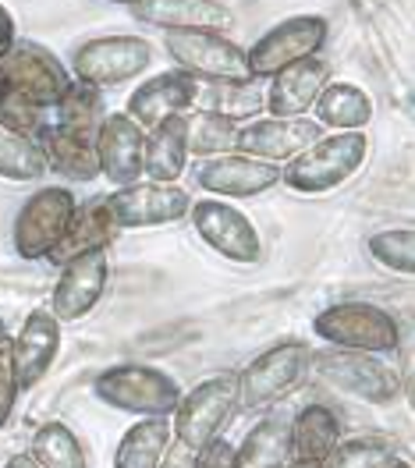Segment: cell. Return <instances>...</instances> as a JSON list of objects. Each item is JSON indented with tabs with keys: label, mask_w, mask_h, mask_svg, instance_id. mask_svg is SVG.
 <instances>
[{
	"label": "cell",
	"mask_w": 415,
	"mask_h": 468,
	"mask_svg": "<svg viewBox=\"0 0 415 468\" xmlns=\"http://www.w3.org/2000/svg\"><path fill=\"white\" fill-rule=\"evenodd\" d=\"M60 355V320L50 309H32L15 341H7V362L18 390L39 387Z\"/></svg>",
	"instance_id": "obj_15"
},
{
	"label": "cell",
	"mask_w": 415,
	"mask_h": 468,
	"mask_svg": "<svg viewBox=\"0 0 415 468\" xmlns=\"http://www.w3.org/2000/svg\"><path fill=\"white\" fill-rule=\"evenodd\" d=\"M96 160H100V177H107L114 188L143 181V146H146V132L124 114H103L96 135Z\"/></svg>",
	"instance_id": "obj_18"
},
{
	"label": "cell",
	"mask_w": 415,
	"mask_h": 468,
	"mask_svg": "<svg viewBox=\"0 0 415 468\" xmlns=\"http://www.w3.org/2000/svg\"><path fill=\"white\" fill-rule=\"evenodd\" d=\"M132 15L143 26H156L164 32L181 29H209L228 32L235 26V15L220 0H139L132 4Z\"/></svg>",
	"instance_id": "obj_21"
},
{
	"label": "cell",
	"mask_w": 415,
	"mask_h": 468,
	"mask_svg": "<svg viewBox=\"0 0 415 468\" xmlns=\"http://www.w3.org/2000/svg\"><path fill=\"white\" fill-rule=\"evenodd\" d=\"M369 256L390 273H415V231L412 228H384V231L369 234L366 241Z\"/></svg>",
	"instance_id": "obj_35"
},
{
	"label": "cell",
	"mask_w": 415,
	"mask_h": 468,
	"mask_svg": "<svg viewBox=\"0 0 415 468\" xmlns=\"http://www.w3.org/2000/svg\"><path fill=\"white\" fill-rule=\"evenodd\" d=\"M330 22L324 15H292L277 26H270L249 50H245V68L252 79L267 82L273 71L288 68L302 58H316L324 50Z\"/></svg>",
	"instance_id": "obj_8"
},
{
	"label": "cell",
	"mask_w": 415,
	"mask_h": 468,
	"mask_svg": "<svg viewBox=\"0 0 415 468\" xmlns=\"http://www.w3.org/2000/svg\"><path fill=\"white\" fill-rule=\"evenodd\" d=\"M111 281V256L107 249H96L86 256H75L60 266V277L54 284V298H50V313L60 323L86 320L92 309L100 305V298L107 292Z\"/></svg>",
	"instance_id": "obj_14"
},
{
	"label": "cell",
	"mask_w": 415,
	"mask_h": 468,
	"mask_svg": "<svg viewBox=\"0 0 415 468\" xmlns=\"http://www.w3.org/2000/svg\"><path fill=\"white\" fill-rule=\"evenodd\" d=\"M188 167V143H185V114L160 121L146 132L143 146V177L175 185Z\"/></svg>",
	"instance_id": "obj_26"
},
{
	"label": "cell",
	"mask_w": 415,
	"mask_h": 468,
	"mask_svg": "<svg viewBox=\"0 0 415 468\" xmlns=\"http://www.w3.org/2000/svg\"><path fill=\"white\" fill-rule=\"evenodd\" d=\"M313 334L330 348L369 351V355H394L401 345V326L384 305L373 302H337L326 305L313 320Z\"/></svg>",
	"instance_id": "obj_4"
},
{
	"label": "cell",
	"mask_w": 415,
	"mask_h": 468,
	"mask_svg": "<svg viewBox=\"0 0 415 468\" xmlns=\"http://www.w3.org/2000/svg\"><path fill=\"white\" fill-rule=\"evenodd\" d=\"M238 409V377L217 373L209 380L196 383L192 390H181L178 409L171 411V433L178 443L199 451L203 443L224 433V426L235 419Z\"/></svg>",
	"instance_id": "obj_5"
},
{
	"label": "cell",
	"mask_w": 415,
	"mask_h": 468,
	"mask_svg": "<svg viewBox=\"0 0 415 468\" xmlns=\"http://www.w3.org/2000/svg\"><path fill=\"white\" fill-rule=\"evenodd\" d=\"M238 121L207 114V111H188L185 114V143L188 156H220V153H235Z\"/></svg>",
	"instance_id": "obj_32"
},
{
	"label": "cell",
	"mask_w": 415,
	"mask_h": 468,
	"mask_svg": "<svg viewBox=\"0 0 415 468\" xmlns=\"http://www.w3.org/2000/svg\"><path fill=\"white\" fill-rule=\"evenodd\" d=\"M369 156L366 132H330L305 146L288 164H281V185L298 196H324L341 188L362 171Z\"/></svg>",
	"instance_id": "obj_1"
},
{
	"label": "cell",
	"mask_w": 415,
	"mask_h": 468,
	"mask_svg": "<svg viewBox=\"0 0 415 468\" xmlns=\"http://www.w3.org/2000/svg\"><path fill=\"white\" fill-rule=\"evenodd\" d=\"M47 175L43 149L29 135L0 128V177L4 181H39Z\"/></svg>",
	"instance_id": "obj_33"
},
{
	"label": "cell",
	"mask_w": 415,
	"mask_h": 468,
	"mask_svg": "<svg viewBox=\"0 0 415 468\" xmlns=\"http://www.w3.org/2000/svg\"><path fill=\"white\" fill-rule=\"evenodd\" d=\"M149 64H153V43L146 36H96L75 50L71 75L75 82H86L92 89H114L139 79Z\"/></svg>",
	"instance_id": "obj_7"
},
{
	"label": "cell",
	"mask_w": 415,
	"mask_h": 468,
	"mask_svg": "<svg viewBox=\"0 0 415 468\" xmlns=\"http://www.w3.org/2000/svg\"><path fill=\"white\" fill-rule=\"evenodd\" d=\"M192 96H196V75H188L181 68L178 71H160V75L146 79L128 96L124 114L132 117L143 132H149L167 117L188 114L192 111Z\"/></svg>",
	"instance_id": "obj_19"
},
{
	"label": "cell",
	"mask_w": 415,
	"mask_h": 468,
	"mask_svg": "<svg viewBox=\"0 0 415 468\" xmlns=\"http://www.w3.org/2000/svg\"><path fill=\"white\" fill-rule=\"evenodd\" d=\"M118 238V228L107 213V203L103 196H92L86 203H75V213L68 220V228L60 234V241L50 249L47 263L64 266L75 256H86V252H96V249H111V241Z\"/></svg>",
	"instance_id": "obj_23"
},
{
	"label": "cell",
	"mask_w": 415,
	"mask_h": 468,
	"mask_svg": "<svg viewBox=\"0 0 415 468\" xmlns=\"http://www.w3.org/2000/svg\"><path fill=\"white\" fill-rule=\"evenodd\" d=\"M29 454L36 458L39 468H90L82 440L75 437V430L60 419H50L36 430Z\"/></svg>",
	"instance_id": "obj_30"
},
{
	"label": "cell",
	"mask_w": 415,
	"mask_h": 468,
	"mask_svg": "<svg viewBox=\"0 0 415 468\" xmlns=\"http://www.w3.org/2000/svg\"><path fill=\"white\" fill-rule=\"evenodd\" d=\"M0 128L36 139V135L47 128V111L29 103L26 96H18L15 89L0 86Z\"/></svg>",
	"instance_id": "obj_36"
},
{
	"label": "cell",
	"mask_w": 415,
	"mask_h": 468,
	"mask_svg": "<svg viewBox=\"0 0 415 468\" xmlns=\"http://www.w3.org/2000/svg\"><path fill=\"white\" fill-rule=\"evenodd\" d=\"M313 369L326 387L366 405H394L401 398V377L394 366H387L384 355L334 348L326 355H313Z\"/></svg>",
	"instance_id": "obj_6"
},
{
	"label": "cell",
	"mask_w": 415,
	"mask_h": 468,
	"mask_svg": "<svg viewBox=\"0 0 415 468\" xmlns=\"http://www.w3.org/2000/svg\"><path fill=\"white\" fill-rule=\"evenodd\" d=\"M380 468H412V465H409L405 458H398V454H394V458H387V462Z\"/></svg>",
	"instance_id": "obj_42"
},
{
	"label": "cell",
	"mask_w": 415,
	"mask_h": 468,
	"mask_svg": "<svg viewBox=\"0 0 415 468\" xmlns=\"http://www.w3.org/2000/svg\"><path fill=\"white\" fill-rule=\"evenodd\" d=\"M50 111L58 114L54 124L75 128V132H82V135H96L100 121L107 114V107H103V89H92V86H86V82H75V79H71V86L60 92V100Z\"/></svg>",
	"instance_id": "obj_31"
},
{
	"label": "cell",
	"mask_w": 415,
	"mask_h": 468,
	"mask_svg": "<svg viewBox=\"0 0 415 468\" xmlns=\"http://www.w3.org/2000/svg\"><path fill=\"white\" fill-rule=\"evenodd\" d=\"M18 383H15V373H11V362H7V345L0 348V430L11 422V411H15V401H18Z\"/></svg>",
	"instance_id": "obj_37"
},
{
	"label": "cell",
	"mask_w": 415,
	"mask_h": 468,
	"mask_svg": "<svg viewBox=\"0 0 415 468\" xmlns=\"http://www.w3.org/2000/svg\"><path fill=\"white\" fill-rule=\"evenodd\" d=\"M188 220L217 256H224L238 266L260 263V256H263L260 231L238 206L224 203L217 196H207V199H196L188 206Z\"/></svg>",
	"instance_id": "obj_10"
},
{
	"label": "cell",
	"mask_w": 415,
	"mask_h": 468,
	"mask_svg": "<svg viewBox=\"0 0 415 468\" xmlns=\"http://www.w3.org/2000/svg\"><path fill=\"white\" fill-rule=\"evenodd\" d=\"M0 86L15 89L18 96H26L29 103L50 111L60 100V92L71 86V71L60 64L47 47L39 43H15L4 58H0Z\"/></svg>",
	"instance_id": "obj_12"
},
{
	"label": "cell",
	"mask_w": 415,
	"mask_h": 468,
	"mask_svg": "<svg viewBox=\"0 0 415 468\" xmlns=\"http://www.w3.org/2000/svg\"><path fill=\"white\" fill-rule=\"evenodd\" d=\"M92 394L107 409L128 411V415H139V419H171V411L178 409L181 387L175 377H167L156 366L121 362V366L96 373Z\"/></svg>",
	"instance_id": "obj_2"
},
{
	"label": "cell",
	"mask_w": 415,
	"mask_h": 468,
	"mask_svg": "<svg viewBox=\"0 0 415 468\" xmlns=\"http://www.w3.org/2000/svg\"><path fill=\"white\" fill-rule=\"evenodd\" d=\"M18 43V26H15V15L7 11V4L0 0V58Z\"/></svg>",
	"instance_id": "obj_40"
},
{
	"label": "cell",
	"mask_w": 415,
	"mask_h": 468,
	"mask_svg": "<svg viewBox=\"0 0 415 468\" xmlns=\"http://www.w3.org/2000/svg\"><path fill=\"white\" fill-rule=\"evenodd\" d=\"M156 468H199V462H196V451H192V447H185V443H178V440H171Z\"/></svg>",
	"instance_id": "obj_39"
},
{
	"label": "cell",
	"mask_w": 415,
	"mask_h": 468,
	"mask_svg": "<svg viewBox=\"0 0 415 468\" xmlns=\"http://www.w3.org/2000/svg\"><path fill=\"white\" fill-rule=\"evenodd\" d=\"M75 203L79 199L64 185H47V188L32 192L26 206L18 209V217H15V228H11L15 252L22 260H47L50 249L60 241L64 228H68Z\"/></svg>",
	"instance_id": "obj_11"
},
{
	"label": "cell",
	"mask_w": 415,
	"mask_h": 468,
	"mask_svg": "<svg viewBox=\"0 0 415 468\" xmlns=\"http://www.w3.org/2000/svg\"><path fill=\"white\" fill-rule=\"evenodd\" d=\"M107 213L118 231H139V228H160V224H178L188 217L192 196L175 185L164 181H132L121 185L114 192L103 196Z\"/></svg>",
	"instance_id": "obj_9"
},
{
	"label": "cell",
	"mask_w": 415,
	"mask_h": 468,
	"mask_svg": "<svg viewBox=\"0 0 415 468\" xmlns=\"http://www.w3.org/2000/svg\"><path fill=\"white\" fill-rule=\"evenodd\" d=\"M320 128L330 132H362L373 121V96L356 82H326L313 103Z\"/></svg>",
	"instance_id": "obj_27"
},
{
	"label": "cell",
	"mask_w": 415,
	"mask_h": 468,
	"mask_svg": "<svg viewBox=\"0 0 415 468\" xmlns=\"http://www.w3.org/2000/svg\"><path fill=\"white\" fill-rule=\"evenodd\" d=\"M7 345V323H4V316H0V348Z\"/></svg>",
	"instance_id": "obj_43"
},
{
	"label": "cell",
	"mask_w": 415,
	"mask_h": 468,
	"mask_svg": "<svg viewBox=\"0 0 415 468\" xmlns=\"http://www.w3.org/2000/svg\"><path fill=\"white\" fill-rule=\"evenodd\" d=\"M175 440L171 419H139L114 451V468H156L167 443Z\"/></svg>",
	"instance_id": "obj_29"
},
{
	"label": "cell",
	"mask_w": 415,
	"mask_h": 468,
	"mask_svg": "<svg viewBox=\"0 0 415 468\" xmlns=\"http://www.w3.org/2000/svg\"><path fill=\"white\" fill-rule=\"evenodd\" d=\"M330 82V64L316 58H302L267 79V103L263 111L270 117H302L313 111L320 89Z\"/></svg>",
	"instance_id": "obj_20"
},
{
	"label": "cell",
	"mask_w": 415,
	"mask_h": 468,
	"mask_svg": "<svg viewBox=\"0 0 415 468\" xmlns=\"http://www.w3.org/2000/svg\"><path fill=\"white\" fill-rule=\"evenodd\" d=\"M164 50L178 60L181 71L196 79H245V50L224 32L209 29H181L164 32Z\"/></svg>",
	"instance_id": "obj_13"
},
{
	"label": "cell",
	"mask_w": 415,
	"mask_h": 468,
	"mask_svg": "<svg viewBox=\"0 0 415 468\" xmlns=\"http://www.w3.org/2000/svg\"><path fill=\"white\" fill-rule=\"evenodd\" d=\"M267 103V82L263 79H196V96H192V111H207V114L228 117V121H252L263 114Z\"/></svg>",
	"instance_id": "obj_22"
},
{
	"label": "cell",
	"mask_w": 415,
	"mask_h": 468,
	"mask_svg": "<svg viewBox=\"0 0 415 468\" xmlns=\"http://www.w3.org/2000/svg\"><path fill=\"white\" fill-rule=\"evenodd\" d=\"M199 468H238L235 465V443H228L224 437H213L196 451Z\"/></svg>",
	"instance_id": "obj_38"
},
{
	"label": "cell",
	"mask_w": 415,
	"mask_h": 468,
	"mask_svg": "<svg viewBox=\"0 0 415 468\" xmlns=\"http://www.w3.org/2000/svg\"><path fill=\"white\" fill-rule=\"evenodd\" d=\"M398 447L394 440L387 437H348V440H337L330 447L324 462L316 468H380L387 458H394Z\"/></svg>",
	"instance_id": "obj_34"
},
{
	"label": "cell",
	"mask_w": 415,
	"mask_h": 468,
	"mask_svg": "<svg viewBox=\"0 0 415 468\" xmlns=\"http://www.w3.org/2000/svg\"><path fill=\"white\" fill-rule=\"evenodd\" d=\"M313 369V348L305 341H277L260 351L238 377V405L245 411L273 409L281 398H288Z\"/></svg>",
	"instance_id": "obj_3"
},
{
	"label": "cell",
	"mask_w": 415,
	"mask_h": 468,
	"mask_svg": "<svg viewBox=\"0 0 415 468\" xmlns=\"http://www.w3.org/2000/svg\"><path fill=\"white\" fill-rule=\"evenodd\" d=\"M341 440V415L330 405H305L292 419V462L320 465Z\"/></svg>",
	"instance_id": "obj_28"
},
{
	"label": "cell",
	"mask_w": 415,
	"mask_h": 468,
	"mask_svg": "<svg viewBox=\"0 0 415 468\" xmlns=\"http://www.w3.org/2000/svg\"><path fill=\"white\" fill-rule=\"evenodd\" d=\"M111 4H124V7H132V4H139V0H111Z\"/></svg>",
	"instance_id": "obj_44"
},
{
	"label": "cell",
	"mask_w": 415,
	"mask_h": 468,
	"mask_svg": "<svg viewBox=\"0 0 415 468\" xmlns=\"http://www.w3.org/2000/svg\"><path fill=\"white\" fill-rule=\"evenodd\" d=\"M324 135V128L309 117H263L238 124L235 153L267 160V164H288L305 146H313Z\"/></svg>",
	"instance_id": "obj_16"
},
{
	"label": "cell",
	"mask_w": 415,
	"mask_h": 468,
	"mask_svg": "<svg viewBox=\"0 0 415 468\" xmlns=\"http://www.w3.org/2000/svg\"><path fill=\"white\" fill-rule=\"evenodd\" d=\"M36 143L43 149L47 171L60 175L64 181H96L100 177V160H96V146L92 135H82L75 128L64 124H47Z\"/></svg>",
	"instance_id": "obj_24"
},
{
	"label": "cell",
	"mask_w": 415,
	"mask_h": 468,
	"mask_svg": "<svg viewBox=\"0 0 415 468\" xmlns=\"http://www.w3.org/2000/svg\"><path fill=\"white\" fill-rule=\"evenodd\" d=\"M4 468H39V465H36L32 454H15V458H7V465Z\"/></svg>",
	"instance_id": "obj_41"
},
{
	"label": "cell",
	"mask_w": 415,
	"mask_h": 468,
	"mask_svg": "<svg viewBox=\"0 0 415 468\" xmlns=\"http://www.w3.org/2000/svg\"><path fill=\"white\" fill-rule=\"evenodd\" d=\"M196 185L217 199H252L281 185V167L245 153H220L196 171Z\"/></svg>",
	"instance_id": "obj_17"
},
{
	"label": "cell",
	"mask_w": 415,
	"mask_h": 468,
	"mask_svg": "<svg viewBox=\"0 0 415 468\" xmlns=\"http://www.w3.org/2000/svg\"><path fill=\"white\" fill-rule=\"evenodd\" d=\"M238 468H284L292 465V415L267 411L235 447Z\"/></svg>",
	"instance_id": "obj_25"
}]
</instances>
